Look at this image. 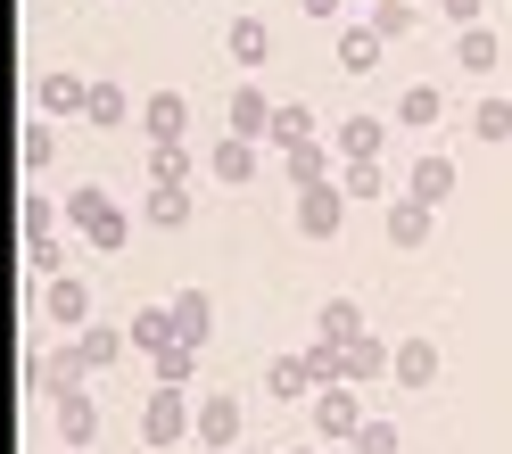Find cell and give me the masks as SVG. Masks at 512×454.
Segmentation results:
<instances>
[{
  "label": "cell",
  "mask_w": 512,
  "mask_h": 454,
  "mask_svg": "<svg viewBox=\"0 0 512 454\" xmlns=\"http://www.w3.org/2000/svg\"><path fill=\"white\" fill-rule=\"evenodd\" d=\"M182 438H199V405H190L174 380H157L149 405H141V446L149 454H182Z\"/></svg>",
  "instance_id": "obj_2"
},
{
  "label": "cell",
  "mask_w": 512,
  "mask_h": 454,
  "mask_svg": "<svg viewBox=\"0 0 512 454\" xmlns=\"http://www.w3.org/2000/svg\"><path fill=\"white\" fill-rule=\"evenodd\" d=\"M166 306H174V322H182V339H190V347H207V339H215V298H207V289H174Z\"/></svg>",
  "instance_id": "obj_27"
},
{
  "label": "cell",
  "mask_w": 512,
  "mask_h": 454,
  "mask_svg": "<svg viewBox=\"0 0 512 454\" xmlns=\"http://www.w3.org/2000/svg\"><path fill=\"white\" fill-rule=\"evenodd\" d=\"M149 372H157V380H174V388H182L190 372H199V347H174V355H157V364H149Z\"/></svg>",
  "instance_id": "obj_37"
},
{
  "label": "cell",
  "mask_w": 512,
  "mask_h": 454,
  "mask_svg": "<svg viewBox=\"0 0 512 454\" xmlns=\"http://www.w3.org/2000/svg\"><path fill=\"white\" fill-rule=\"evenodd\" d=\"M124 331H133V347L149 355V364H157V355H174V347H190V339H182V322H174V306H166V298H149V306H141L133 322H124Z\"/></svg>",
  "instance_id": "obj_13"
},
{
  "label": "cell",
  "mask_w": 512,
  "mask_h": 454,
  "mask_svg": "<svg viewBox=\"0 0 512 454\" xmlns=\"http://www.w3.org/2000/svg\"><path fill=\"white\" fill-rule=\"evenodd\" d=\"M273 116H281L273 91L240 83V91H232V108H223V133H240V141H265V149H273Z\"/></svg>",
  "instance_id": "obj_10"
},
{
  "label": "cell",
  "mask_w": 512,
  "mask_h": 454,
  "mask_svg": "<svg viewBox=\"0 0 512 454\" xmlns=\"http://www.w3.org/2000/svg\"><path fill=\"white\" fill-rule=\"evenodd\" d=\"M314 438H323V446H347V438H356L364 430V405H356V380H331V388H314Z\"/></svg>",
  "instance_id": "obj_6"
},
{
  "label": "cell",
  "mask_w": 512,
  "mask_h": 454,
  "mask_svg": "<svg viewBox=\"0 0 512 454\" xmlns=\"http://www.w3.org/2000/svg\"><path fill=\"white\" fill-rule=\"evenodd\" d=\"M199 166H190V149L182 141H149V182H190Z\"/></svg>",
  "instance_id": "obj_34"
},
{
  "label": "cell",
  "mask_w": 512,
  "mask_h": 454,
  "mask_svg": "<svg viewBox=\"0 0 512 454\" xmlns=\"http://www.w3.org/2000/svg\"><path fill=\"white\" fill-rule=\"evenodd\" d=\"M347 207H356V199H347V182H314V190H298L290 223H298L306 240H339L347 232Z\"/></svg>",
  "instance_id": "obj_5"
},
{
  "label": "cell",
  "mask_w": 512,
  "mask_h": 454,
  "mask_svg": "<svg viewBox=\"0 0 512 454\" xmlns=\"http://www.w3.org/2000/svg\"><path fill=\"white\" fill-rule=\"evenodd\" d=\"M58 273H67V232H42V240H25V281H58Z\"/></svg>",
  "instance_id": "obj_30"
},
{
  "label": "cell",
  "mask_w": 512,
  "mask_h": 454,
  "mask_svg": "<svg viewBox=\"0 0 512 454\" xmlns=\"http://www.w3.org/2000/svg\"><path fill=\"white\" fill-rule=\"evenodd\" d=\"M50 430H58V446H75V454H91V438H100V397L75 380L67 397L50 405Z\"/></svg>",
  "instance_id": "obj_8"
},
{
  "label": "cell",
  "mask_w": 512,
  "mask_h": 454,
  "mask_svg": "<svg viewBox=\"0 0 512 454\" xmlns=\"http://www.w3.org/2000/svg\"><path fill=\"white\" fill-rule=\"evenodd\" d=\"M438 116H446V91L438 83H405L397 91V133H430Z\"/></svg>",
  "instance_id": "obj_24"
},
{
  "label": "cell",
  "mask_w": 512,
  "mask_h": 454,
  "mask_svg": "<svg viewBox=\"0 0 512 454\" xmlns=\"http://www.w3.org/2000/svg\"><path fill=\"white\" fill-rule=\"evenodd\" d=\"M298 9H306V17H314V25H331V17H339V9H347V0H298Z\"/></svg>",
  "instance_id": "obj_39"
},
{
  "label": "cell",
  "mask_w": 512,
  "mask_h": 454,
  "mask_svg": "<svg viewBox=\"0 0 512 454\" xmlns=\"http://www.w3.org/2000/svg\"><path fill=\"white\" fill-rule=\"evenodd\" d=\"M347 454H405V446H397V430H389V421H364V430L347 438Z\"/></svg>",
  "instance_id": "obj_36"
},
{
  "label": "cell",
  "mask_w": 512,
  "mask_h": 454,
  "mask_svg": "<svg viewBox=\"0 0 512 454\" xmlns=\"http://www.w3.org/2000/svg\"><path fill=\"white\" fill-rule=\"evenodd\" d=\"M380 232H389V248L422 256V248H430V232H438V207H430V199H413V190H397V199L380 207Z\"/></svg>",
  "instance_id": "obj_7"
},
{
  "label": "cell",
  "mask_w": 512,
  "mask_h": 454,
  "mask_svg": "<svg viewBox=\"0 0 512 454\" xmlns=\"http://www.w3.org/2000/svg\"><path fill=\"white\" fill-rule=\"evenodd\" d=\"M455 157H438V149H422V157H413V174H405V190H413V199H430V207H446V199H455Z\"/></svg>",
  "instance_id": "obj_19"
},
{
  "label": "cell",
  "mask_w": 512,
  "mask_h": 454,
  "mask_svg": "<svg viewBox=\"0 0 512 454\" xmlns=\"http://www.w3.org/2000/svg\"><path fill=\"white\" fill-rule=\"evenodd\" d=\"M389 372H397V347H389V339H372V331L347 339V380H356V388H364V380H389Z\"/></svg>",
  "instance_id": "obj_26"
},
{
  "label": "cell",
  "mask_w": 512,
  "mask_h": 454,
  "mask_svg": "<svg viewBox=\"0 0 512 454\" xmlns=\"http://www.w3.org/2000/svg\"><path fill=\"white\" fill-rule=\"evenodd\" d=\"M471 141H479V149H504V141H512V100H479V108H471Z\"/></svg>",
  "instance_id": "obj_32"
},
{
  "label": "cell",
  "mask_w": 512,
  "mask_h": 454,
  "mask_svg": "<svg viewBox=\"0 0 512 454\" xmlns=\"http://www.w3.org/2000/svg\"><path fill=\"white\" fill-rule=\"evenodd\" d=\"M372 25L389 42H413V25H422V0H372Z\"/></svg>",
  "instance_id": "obj_33"
},
{
  "label": "cell",
  "mask_w": 512,
  "mask_h": 454,
  "mask_svg": "<svg viewBox=\"0 0 512 454\" xmlns=\"http://www.w3.org/2000/svg\"><path fill=\"white\" fill-rule=\"evenodd\" d=\"M124 347H133V331H124V322H83V331L58 339V364H67V380H91V372L124 364Z\"/></svg>",
  "instance_id": "obj_3"
},
{
  "label": "cell",
  "mask_w": 512,
  "mask_h": 454,
  "mask_svg": "<svg viewBox=\"0 0 512 454\" xmlns=\"http://www.w3.org/2000/svg\"><path fill=\"white\" fill-rule=\"evenodd\" d=\"M67 232H83L91 256H116L124 240H133V207H116L100 182H75L67 190Z\"/></svg>",
  "instance_id": "obj_1"
},
{
  "label": "cell",
  "mask_w": 512,
  "mask_h": 454,
  "mask_svg": "<svg viewBox=\"0 0 512 454\" xmlns=\"http://www.w3.org/2000/svg\"><path fill=\"white\" fill-rule=\"evenodd\" d=\"M438 17L446 25H479V17H488V0H438Z\"/></svg>",
  "instance_id": "obj_38"
},
{
  "label": "cell",
  "mask_w": 512,
  "mask_h": 454,
  "mask_svg": "<svg viewBox=\"0 0 512 454\" xmlns=\"http://www.w3.org/2000/svg\"><path fill=\"white\" fill-rule=\"evenodd\" d=\"M314 339H364V306L356 298H323V314H314Z\"/></svg>",
  "instance_id": "obj_31"
},
{
  "label": "cell",
  "mask_w": 512,
  "mask_h": 454,
  "mask_svg": "<svg viewBox=\"0 0 512 454\" xmlns=\"http://www.w3.org/2000/svg\"><path fill=\"white\" fill-rule=\"evenodd\" d=\"M314 388H323V380H314L306 347H298V355H273V364H265V397H273V405H314Z\"/></svg>",
  "instance_id": "obj_15"
},
{
  "label": "cell",
  "mask_w": 512,
  "mask_h": 454,
  "mask_svg": "<svg viewBox=\"0 0 512 454\" xmlns=\"http://www.w3.org/2000/svg\"><path fill=\"white\" fill-rule=\"evenodd\" d=\"M298 141H314V108L281 100V116H273V149H298Z\"/></svg>",
  "instance_id": "obj_35"
},
{
  "label": "cell",
  "mask_w": 512,
  "mask_h": 454,
  "mask_svg": "<svg viewBox=\"0 0 512 454\" xmlns=\"http://www.w3.org/2000/svg\"><path fill=\"white\" fill-rule=\"evenodd\" d=\"M141 133L149 141H182L190 133V100H182V91H149V100H141Z\"/></svg>",
  "instance_id": "obj_20"
},
{
  "label": "cell",
  "mask_w": 512,
  "mask_h": 454,
  "mask_svg": "<svg viewBox=\"0 0 512 454\" xmlns=\"http://www.w3.org/2000/svg\"><path fill=\"white\" fill-rule=\"evenodd\" d=\"M190 215H199V190H190V182H149V199H141L149 232H182Z\"/></svg>",
  "instance_id": "obj_14"
},
{
  "label": "cell",
  "mask_w": 512,
  "mask_h": 454,
  "mask_svg": "<svg viewBox=\"0 0 512 454\" xmlns=\"http://www.w3.org/2000/svg\"><path fill=\"white\" fill-rule=\"evenodd\" d=\"M281 454H323V438H314V446H281Z\"/></svg>",
  "instance_id": "obj_40"
},
{
  "label": "cell",
  "mask_w": 512,
  "mask_h": 454,
  "mask_svg": "<svg viewBox=\"0 0 512 454\" xmlns=\"http://www.w3.org/2000/svg\"><path fill=\"white\" fill-rule=\"evenodd\" d=\"M256 149H265V141L223 133V141H215V182H223V190H248V182H256Z\"/></svg>",
  "instance_id": "obj_25"
},
{
  "label": "cell",
  "mask_w": 512,
  "mask_h": 454,
  "mask_svg": "<svg viewBox=\"0 0 512 454\" xmlns=\"http://www.w3.org/2000/svg\"><path fill=\"white\" fill-rule=\"evenodd\" d=\"M91 108V83L83 75H67V67H42L34 75V116H58V124H67V116H83Z\"/></svg>",
  "instance_id": "obj_11"
},
{
  "label": "cell",
  "mask_w": 512,
  "mask_h": 454,
  "mask_svg": "<svg viewBox=\"0 0 512 454\" xmlns=\"http://www.w3.org/2000/svg\"><path fill=\"white\" fill-rule=\"evenodd\" d=\"M389 124L397 116H339V133H331L339 166H347V157H380V149H389Z\"/></svg>",
  "instance_id": "obj_17"
},
{
  "label": "cell",
  "mask_w": 512,
  "mask_h": 454,
  "mask_svg": "<svg viewBox=\"0 0 512 454\" xmlns=\"http://www.w3.org/2000/svg\"><path fill=\"white\" fill-rule=\"evenodd\" d=\"M141 108H133V91H124V83H91V108H83V124H91V133H116V124H133Z\"/></svg>",
  "instance_id": "obj_22"
},
{
  "label": "cell",
  "mask_w": 512,
  "mask_h": 454,
  "mask_svg": "<svg viewBox=\"0 0 512 454\" xmlns=\"http://www.w3.org/2000/svg\"><path fill=\"white\" fill-rule=\"evenodd\" d=\"M34 314L50 322V331H83V322H100V289H91L83 273H58L34 289Z\"/></svg>",
  "instance_id": "obj_4"
},
{
  "label": "cell",
  "mask_w": 512,
  "mask_h": 454,
  "mask_svg": "<svg viewBox=\"0 0 512 454\" xmlns=\"http://www.w3.org/2000/svg\"><path fill=\"white\" fill-rule=\"evenodd\" d=\"M496 58H504V42L488 34V17H479V25H455V67H463V75H496Z\"/></svg>",
  "instance_id": "obj_23"
},
{
  "label": "cell",
  "mask_w": 512,
  "mask_h": 454,
  "mask_svg": "<svg viewBox=\"0 0 512 454\" xmlns=\"http://www.w3.org/2000/svg\"><path fill=\"white\" fill-rule=\"evenodd\" d=\"M331 58H339V75L356 83V75H372L380 58H389V34H380L372 17H364V25H339V42H331Z\"/></svg>",
  "instance_id": "obj_12"
},
{
  "label": "cell",
  "mask_w": 512,
  "mask_h": 454,
  "mask_svg": "<svg viewBox=\"0 0 512 454\" xmlns=\"http://www.w3.org/2000/svg\"><path fill=\"white\" fill-rule=\"evenodd\" d=\"M438 372H446V364H438V339H397V372H389L397 388L422 397V388H438Z\"/></svg>",
  "instance_id": "obj_18"
},
{
  "label": "cell",
  "mask_w": 512,
  "mask_h": 454,
  "mask_svg": "<svg viewBox=\"0 0 512 454\" xmlns=\"http://www.w3.org/2000/svg\"><path fill=\"white\" fill-rule=\"evenodd\" d=\"M17 149H25V174H50L58 166V116H25Z\"/></svg>",
  "instance_id": "obj_29"
},
{
  "label": "cell",
  "mask_w": 512,
  "mask_h": 454,
  "mask_svg": "<svg viewBox=\"0 0 512 454\" xmlns=\"http://www.w3.org/2000/svg\"><path fill=\"white\" fill-rule=\"evenodd\" d=\"M273 157H281V182H290V190L339 182V149H323V141H298V149H273Z\"/></svg>",
  "instance_id": "obj_16"
},
{
  "label": "cell",
  "mask_w": 512,
  "mask_h": 454,
  "mask_svg": "<svg viewBox=\"0 0 512 454\" xmlns=\"http://www.w3.org/2000/svg\"><path fill=\"white\" fill-rule=\"evenodd\" d=\"M67 454H75V446H67Z\"/></svg>",
  "instance_id": "obj_41"
},
{
  "label": "cell",
  "mask_w": 512,
  "mask_h": 454,
  "mask_svg": "<svg viewBox=\"0 0 512 454\" xmlns=\"http://www.w3.org/2000/svg\"><path fill=\"white\" fill-rule=\"evenodd\" d=\"M240 438H248V413H240V397H232V388L199 397V446H207V454H232Z\"/></svg>",
  "instance_id": "obj_9"
},
{
  "label": "cell",
  "mask_w": 512,
  "mask_h": 454,
  "mask_svg": "<svg viewBox=\"0 0 512 454\" xmlns=\"http://www.w3.org/2000/svg\"><path fill=\"white\" fill-rule=\"evenodd\" d=\"M339 182H347V199L356 207H389L397 190H389V166H380V157H347L339 166Z\"/></svg>",
  "instance_id": "obj_21"
},
{
  "label": "cell",
  "mask_w": 512,
  "mask_h": 454,
  "mask_svg": "<svg viewBox=\"0 0 512 454\" xmlns=\"http://www.w3.org/2000/svg\"><path fill=\"white\" fill-rule=\"evenodd\" d=\"M223 50H232L240 67H265V58H273V25H265V17H232V34H223Z\"/></svg>",
  "instance_id": "obj_28"
}]
</instances>
